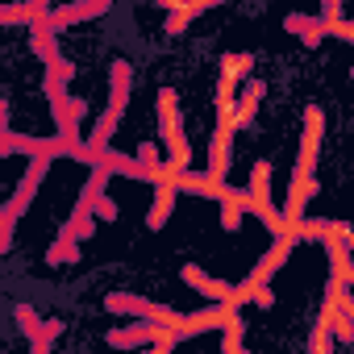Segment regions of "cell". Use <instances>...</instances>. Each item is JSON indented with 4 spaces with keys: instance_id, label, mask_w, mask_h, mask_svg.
Here are the masks:
<instances>
[{
    "instance_id": "cell-18",
    "label": "cell",
    "mask_w": 354,
    "mask_h": 354,
    "mask_svg": "<svg viewBox=\"0 0 354 354\" xmlns=\"http://www.w3.org/2000/svg\"><path fill=\"white\" fill-rule=\"evenodd\" d=\"M308 21H313V17H304V13H288L283 30H288V34H304V30H308Z\"/></svg>"
},
{
    "instance_id": "cell-21",
    "label": "cell",
    "mask_w": 354,
    "mask_h": 354,
    "mask_svg": "<svg viewBox=\"0 0 354 354\" xmlns=\"http://www.w3.org/2000/svg\"><path fill=\"white\" fill-rule=\"evenodd\" d=\"M254 304H259V308H271V304H275V296H271V288H267V283L254 292Z\"/></svg>"
},
{
    "instance_id": "cell-6",
    "label": "cell",
    "mask_w": 354,
    "mask_h": 354,
    "mask_svg": "<svg viewBox=\"0 0 354 354\" xmlns=\"http://www.w3.org/2000/svg\"><path fill=\"white\" fill-rule=\"evenodd\" d=\"M296 242H300V234H292V230H288V234H275V246H271V250L259 259L254 275H259V279H271V275H275V271L288 263V254L296 250Z\"/></svg>"
},
{
    "instance_id": "cell-5",
    "label": "cell",
    "mask_w": 354,
    "mask_h": 354,
    "mask_svg": "<svg viewBox=\"0 0 354 354\" xmlns=\"http://www.w3.org/2000/svg\"><path fill=\"white\" fill-rule=\"evenodd\" d=\"M109 5H113V0H75V5H67V9H55V13H46V26H50V30H63V26H71V21L100 17Z\"/></svg>"
},
{
    "instance_id": "cell-7",
    "label": "cell",
    "mask_w": 354,
    "mask_h": 354,
    "mask_svg": "<svg viewBox=\"0 0 354 354\" xmlns=\"http://www.w3.org/2000/svg\"><path fill=\"white\" fill-rule=\"evenodd\" d=\"M154 184L158 188H154V205L146 213V225L150 230H162L167 217H171V209H175V180H154Z\"/></svg>"
},
{
    "instance_id": "cell-3",
    "label": "cell",
    "mask_w": 354,
    "mask_h": 354,
    "mask_svg": "<svg viewBox=\"0 0 354 354\" xmlns=\"http://www.w3.org/2000/svg\"><path fill=\"white\" fill-rule=\"evenodd\" d=\"M175 192H192V196H213V201H225L230 188L225 180H217V175H192L188 167L175 175Z\"/></svg>"
},
{
    "instance_id": "cell-20",
    "label": "cell",
    "mask_w": 354,
    "mask_h": 354,
    "mask_svg": "<svg viewBox=\"0 0 354 354\" xmlns=\"http://www.w3.org/2000/svg\"><path fill=\"white\" fill-rule=\"evenodd\" d=\"M9 242H13V221H0V254L9 250Z\"/></svg>"
},
{
    "instance_id": "cell-24",
    "label": "cell",
    "mask_w": 354,
    "mask_h": 354,
    "mask_svg": "<svg viewBox=\"0 0 354 354\" xmlns=\"http://www.w3.org/2000/svg\"><path fill=\"white\" fill-rule=\"evenodd\" d=\"M162 5H167V9H180V5H184V0H162Z\"/></svg>"
},
{
    "instance_id": "cell-15",
    "label": "cell",
    "mask_w": 354,
    "mask_h": 354,
    "mask_svg": "<svg viewBox=\"0 0 354 354\" xmlns=\"http://www.w3.org/2000/svg\"><path fill=\"white\" fill-rule=\"evenodd\" d=\"M192 17H196V13L188 9V0H184V5H180V9H175L171 17H167V34H180V30H184V26L192 21Z\"/></svg>"
},
{
    "instance_id": "cell-11",
    "label": "cell",
    "mask_w": 354,
    "mask_h": 354,
    "mask_svg": "<svg viewBox=\"0 0 354 354\" xmlns=\"http://www.w3.org/2000/svg\"><path fill=\"white\" fill-rule=\"evenodd\" d=\"M250 67H254V59H250V55H230V59L221 63V75H225V80H234V84H242V80L250 75Z\"/></svg>"
},
{
    "instance_id": "cell-23",
    "label": "cell",
    "mask_w": 354,
    "mask_h": 354,
    "mask_svg": "<svg viewBox=\"0 0 354 354\" xmlns=\"http://www.w3.org/2000/svg\"><path fill=\"white\" fill-rule=\"evenodd\" d=\"M213 5H221V0H188L192 13H205V9H213Z\"/></svg>"
},
{
    "instance_id": "cell-19",
    "label": "cell",
    "mask_w": 354,
    "mask_h": 354,
    "mask_svg": "<svg viewBox=\"0 0 354 354\" xmlns=\"http://www.w3.org/2000/svg\"><path fill=\"white\" fill-rule=\"evenodd\" d=\"M300 38H304V46H317V42L325 38V26H321V21H308V30H304Z\"/></svg>"
},
{
    "instance_id": "cell-1",
    "label": "cell",
    "mask_w": 354,
    "mask_h": 354,
    "mask_svg": "<svg viewBox=\"0 0 354 354\" xmlns=\"http://www.w3.org/2000/svg\"><path fill=\"white\" fill-rule=\"evenodd\" d=\"M242 201H246V213H259V217L267 221V230L279 234V213L271 209V162H254Z\"/></svg>"
},
{
    "instance_id": "cell-8",
    "label": "cell",
    "mask_w": 354,
    "mask_h": 354,
    "mask_svg": "<svg viewBox=\"0 0 354 354\" xmlns=\"http://www.w3.org/2000/svg\"><path fill=\"white\" fill-rule=\"evenodd\" d=\"M104 308H109V313H121V317H146L150 300L129 296V292H109V296H104Z\"/></svg>"
},
{
    "instance_id": "cell-9",
    "label": "cell",
    "mask_w": 354,
    "mask_h": 354,
    "mask_svg": "<svg viewBox=\"0 0 354 354\" xmlns=\"http://www.w3.org/2000/svg\"><path fill=\"white\" fill-rule=\"evenodd\" d=\"M138 342H150V321L146 317L138 325H129V329H113L109 333V346H138Z\"/></svg>"
},
{
    "instance_id": "cell-2",
    "label": "cell",
    "mask_w": 354,
    "mask_h": 354,
    "mask_svg": "<svg viewBox=\"0 0 354 354\" xmlns=\"http://www.w3.org/2000/svg\"><path fill=\"white\" fill-rule=\"evenodd\" d=\"M321 133H325V113L317 104L304 109V138H300V162H296V175H313L317 167V150H321Z\"/></svg>"
},
{
    "instance_id": "cell-4",
    "label": "cell",
    "mask_w": 354,
    "mask_h": 354,
    "mask_svg": "<svg viewBox=\"0 0 354 354\" xmlns=\"http://www.w3.org/2000/svg\"><path fill=\"white\" fill-rule=\"evenodd\" d=\"M180 279L184 283H192L201 296H209L213 304H230V292H234V283H225V279H213V275H205L196 263H188L184 271H180Z\"/></svg>"
},
{
    "instance_id": "cell-10",
    "label": "cell",
    "mask_w": 354,
    "mask_h": 354,
    "mask_svg": "<svg viewBox=\"0 0 354 354\" xmlns=\"http://www.w3.org/2000/svg\"><path fill=\"white\" fill-rule=\"evenodd\" d=\"M133 162L142 167V175H146V180H158V167H162V158H158V146H154V142H142Z\"/></svg>"
},
{
    "instance_id": "cell-12",
    "label": "cell",
    "mask_w": 354,
    "mask_h": 354,
    "mask_svg": "<svg viewBox=\"0 0 354 354\" xmlns=\"http://www.w3.org/2000/svg\"><path fill=\"white\" fill-rule=\"evenodd\" d=\"M146 321H154V325H167V329H175V333H180V325H184V313H175V308H167V304H150V308H146Z\"/></svg>"
},
{
    "instance_id": "cell-17",
    "label": "cell",
    "mask_w": 354,
    "mask_h": 354,
    "mask_svg": "<svg viewBox=\"0 0 354 354\" xmlns=\"http://www.w3.org/2000/svg\"><path fill=\"white\" fill-rule=\"evenodd\" d=\"M92 213H96V217H104V221H113V217H117V205L100 192V196H96V205H92Z\"/></svg>"
},
{
    "instance_id": "cell-22",
    "label": "cell",
    "mask_w": 354,
    "mask_h": 354,
    "mask_svg": "<svg viewBox=\"0 0 354 354\" xmlns=\"http://www.w3.org/2000/svg\"><path fill=\"white\" fill-rule=\"evenodd\" d=\"M333 17H342V0H325V17L317 21H333Z\"/></svg>"
},
{
    "instance_id": "cell-14",
    "label": "cell",
    "mask_w": 354,
    "mask_h": 354,
    "mask_svg": "<svg viewBox=\"0 0 354 354\" xmlns=\"http://www.w3.org/2000/svg\"><path fill=\"white\" fill-rule=\"evenodd\" d=\"M38 9L34 5H0V26H21V21H34Z\"/></svg>"
},
{
    "instance_id": "cell-16",
    "label": "cell",
    "mask_w": 354,
    "mask_h": 354,
    "mask_svg": "<svg viewBox=\"0 0 354 354\" xmlns=\"http://www.w3.org/2000/svg\"><path fill=\"white\" fill-rule=\"evenodd\" d=\"M13 317H17V325H21V329H26L30 337L38 333V313H34L30 304H17V308H13Z\"/></svg>"
},
{
    "instance_id": "cell-13",
    "label": "cell",
    "mask_w": 354,
    "mask_h": 354,
    "mask_svg": "<svg viewBox=\"0 0 354 354\" xmlns=\"http://www.w3.org/2000/svg\"><path fill=\"white\" fill-rule=\"evenodd\" d=\"M75 250H80V238L63 234V238H59V242L50 246V254H46V259H50V263H75V259H80Z\"/></svg>"
}]
</instances>
